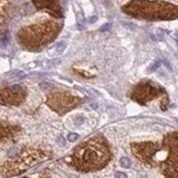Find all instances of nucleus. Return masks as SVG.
Listing matches in <instances>:
<instances>
[{"label": "nucleus", "instance_id": "1", "mask_svg": "<svg viewBox=\"0 0 178 178\" xmlns=\"http://www.w3.org/2000/svg\"><path fill=\"white\" fill-rule=\"evenodd\" d=\"M110 158L107 140L102 136H96L75 148L71 155V165L78 170L89 173L104 168Z\"/></svg>", "mask_w": 178, "mask_h": 178}, {"label": "nucleus", "instance_id": "2", "mask_svg": "<svg viewBox=\"0 0 178 178\" xmlns=\"http://www.w3.org/2000/svg\"><path fill=\"white\" fill-rule=\"evenodd\" d=\"M122 11L130 17L150 21L178 18V6L166 1L131 0L122 7Z\"/></svg>", "mask_w": 178, "mask_h": 178}, {"label": "nucleus", "instance_id": "3", "mask_svg": "<svg viewBox=\"0 0 178 178\" xmlns=\"http://www.w3.org/2000/svg\"><path fill=\"white\" fill-rule=\"evenodd\" d=\"M60 29L61 23L46 20L21 28L17 34V40L22 48L38 51L51 43L57 37Z\"/></svg>", "mask_w": 178, "mask_h": 178}, {"label": "nucleus", "instance_id": "4", "mask_svg": "<svg viewBox=\"0 0 178 178\" xmlns=\"http://www.w3.org/2000/svg\"><path fill=\"white\" fill-rule=\"evenodd\" d=\"M49 157V153L36 148H25L7 160L0 167V177L8 178L17 176L29 169L37 163Z\"/></svg>", "mask_w": 178, "mask_h": 178}, {"label": "nucleus", "instance_id": "5", "mask_svg": "<svg viewBox=\"0 0 178 178\" xmlns=\"http://www.w3.org/2000/svg\"><path fill=\"white\" fill-rule=\"evenodd\" d=\"M163 149L167 156L160 162V168L166 178H178V131L167 134L163 140Z\"/></svg>", "mask_w": 178, "mask_h": 178}, {"label": "nucleus", "instance_id": "6", "mask_svg": "<svg viewBox=\"0 0 178 178\" xmlns=\"http://www.w3.org/2000/svg\"><path fill=\"white\" fill-rule=\"evenodd\" d=\"M133 155L142 164L151 167H156L159 160L157 159V154L163 149V145L159 142H134L130 145Z\"/></svg>", "mask_w": 178, "mask_h": 178}, {"label": "nucleus", "instance_id": "7", "mask_svg": "<svg viewBox=\"0 0 178 178\" xmlns=\"http://www.w3.org/2000/svg\"><path fill=\"white\" fill-rule=\"evenodd\" d=\"M46 102L52 110L59 115H64L78 107L82 102V99L67 91H56L50 93Z\"/></svg>", "mask_w": 178, "mask_h": 178}, {"label": "nucleus", "instance_id": "8", "mask_svg": "<svg viewBox=\"0 0 178 178\" xmlns=\"http://www.w3.org/2000/svg\"><path fill=\"white\" fill-rule=\"evenodd\" d=\"M162 96H166L165 89L154 81L139 82L130 93V98L140 105H147L149 101Z\"/></svg>", "mask_w": 178, "mask_h": 178}, {"label": "nucleus", "instance_id": "9", "mask_svg": "<svg viewBox=\"0 0 178 178\" xmlns=\"http://www.w3.org/2000/svg\"><path fill=\"white\" fill-rule=\"evenodd\" d=\"M26 89L20 85H14L0 89V104L5 106H19L26 98Z\"/></svg>", "mask_w": 178, "mask_h": 178}, {"label": "nucleus", "instance_id": "10", "mask_svg": "<svg viewBox=\"0 0 178 178\" xmlns=\"http://www.w3.org/2000/svg\"><path fill=\"white\" fill-rule=\"evenodd\" d=\"M32 3L39 10H46L57 18L63 17V9L59 0H32Z\"/></svg>", "mask_w": 178, "mask_h": 178}, {"label": "nucleus", "instance_id": "11", "mask_svg": "<svg viewBox=\"0 0 178 178\" xmlns=\"http://www.w3.org/2000/svg\"><path fill=\"white\" fill-rule=\"evenodd\" d=\"M19 133L20 128L18 126L0 124V147H3L10 142L14 140Z\"/></svg>", "mask_w": 178, "mask_h": 178}, {"label": "nucleus", "instance_id": "12", "mask_svg": "<svg viewBox=\"0 0 178 178\" xmlns=\"http://www.w3.org/2000/svg\"><path fill=\"white\" fill-rule=\"evenodd\" d=\"M65 48H66V43H65L64 41H59V43H56V45L48 51V55H49V56H52V57L58 56V55H60V54L64 52Z\"/></svg>", "mask_w": 178, "mask_h": 178}, {"label": "nucleus", "instance_id": "13", "mask_svg": "<svg viewBox=\"0 0 178 178\" xmlns=\"http://www.w3.org/2000/svg\"><path fill=\"white\" fill-rule=\"evenodd\" d=\"M120 165H121V167H124V168H130V166H131V160L129 159L128 157H122L120 159Z\"/></svg>", "mask_w": 178, "mask_h": 178}, {"label": "nucleus", "instance_id": "14", "mask_svg": "<svg viewBox=\"0 0 178 178\" xmlns=\"http://www.w3.org/2000/svg\"><path fill=\"white\" fill-rule=\"evenodd\" d=\"M78 138H79V135L78 134H76V133H70V134L68 135V140L71 142H76Z\"/></svg>", "mask_w": 178, "mask_h": 178}, {"label": "nucleus", "instance_id": "15", "mask_svg": "<svg viewBox=\"0 0 178 178\" xmlns=\"http://www.w3.org/2000/svg\"><path fill=\"white\" fill-rule=\"evenodd\" d=\"M40 88L43 89V90H49V89H52L54 86L50 85V84H47V82H41L40 84Z\"/></svg>", "mask_w": 178, "mask_h": 178}, {"label": "nucleus", "instance_id": "16", "mask_svg": "<svg viewBox=\"0 0 178 178\" xmlns=\"http://www.w3.org/2000/svg\"><path fill=\"white\" fill-rule=\"evenodd\" d=\"M159 66H160V63H159V61H156L155 64H153L149 68H148V72H153V71H155Z\"/></svg>", "mask_w": 178, "mask_h": 178}, {"label": "nucleus", "instance_id": "17", "mask_svg": "<svg viewBox=\"0 0 178 178\" xmlns=\"http://www.w3.org/2000/svg\"><path fill=\"white\" fill-rule=\"evenodd\" d=\"M82 122H84V117H81V116H78V117L75 119V124L78 125V126L79 125H81Z\"/></svg>", "mask_w": 178, "mask_h": 178}, {"label": "nucleus", "instance_id": "18", "mask_svg": "<svg viewBox=\"0 0 178 178\" xmlns=\"http://www.w3.org/2000/svg\"><path fill=\"white\" fill-rule=\"evenodd\" d=\"M115 176H116V178H127V175L125 173H121V171H117Z\"/></svg>", "mask_w": 178, "mask_h": 178}, {"label": "nucleus", "instance_id": "19", "mask_svg": "<svg viewBox=\"0 0 178 178\" xmlns=\"http://www.w3.org/2000/svg\"><path fill=\"white\" fill-rule=\"evenodd\" d=\"M110 27H111V25H110V23H107V25H105V26H102V27L100 28V30H101V31H105V30H108Z\"/></svg>", "mask_w": 178, "mask_h": 178}, {"label": "nucleus", "instance_id": "20", "mask_svg": "<svg viewBox=\"0 0 178 178\" xmlns=\"http://www.w3.org/2000/svg\"><path fill=\"white\" fill-rule=\"evenodd\" d=\"M88 21L90 22V23H93V22H96V21H97V17H95V16H93V17H90V18L88 19Z\"/></svg>", "mask_w": 178, "mask_h": 178}, {"label": "nucleus", "instance_id": "21", "mask_svg": "<svg viewBox=\"0 0 178 178\" xmlns=\"http://www.w3.org/2000/svg\"><path fill=\"white\" fill-rule=\"evenodd\" d=\"M140 178H147V176H140Z\"/></svg>", "mask_w": 178, "mask_h": 178}, {"label": "nucleus", "instance_id": "22", "mask_svg": "<svg viewBox=\"0 0 178 178\" xmlns=\"http://www.w3.org/2000/svg\"><path fill=\"white\" fill-rule=\"evenodd\" d=\"M176 121H177V122H178V119H176Z\"/></svg>", "mask_w": 178, "mask_h": 178}, {"label": "nucleus", "instance_id": "23", "mask_svg": "<svg viewBox=\"0 0 178 178\" xmlns=\"http://www.w3.org/2000/svg\"><path fill=\"white\" fill-rule=\"evenodd\" d=\"M23 178H29V177H23Z\"/></svg>", "mask_w": 178, "mask_h": 178}]
</instances>
